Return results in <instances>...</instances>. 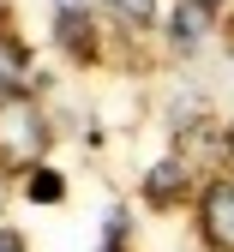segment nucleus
<instances>
[{
	"instance_id": "f03ea898",
	"label": "nucleus",
	"mask_w": 234,
	"mask_h": 252,
	"mask_svg": "<svg viewBox=\"0 0 234 252\" xmlns=\"http://www.w3.org/2000/svg\"><path fill=\"white\" fill-rule=\"evenodd\" d=\"M54 42L72 60H96V24H90V12L72 6V0H60L54 6Z\"/></svg>"
},
{
	"instance_id": "20e7f679",
	"label": "nucleus",
	"mask_w": 234,
	"mask_h": 252,
	"mask_svg": "<svg viewBox=\"0 0 234 252\" xmlns=\"http://www.w3.org/2000/svg\"><path fill=\"white\" fill-rule=\"evenodd\" d=\"M186 186H192V162H186V156H162V162L144 174V198L150 204H174Z\"/></svg>"
},
{
	"instance_id": "f257e3e1",
	"label": "nucleus",
	"mask_w": 234,
	"mask_h": 252,
	"mask_svg": "<svg viewBox=\"0 0 234 252\" xmlns=\"http://www.w3.org/2000/svg\"><path fill=\"white\" fill-rule=\"evenodd\" d=\"M42 150H48L42 108H30L24 96H0V162L6 168H30Z\"/></svg>"
},
{
	"instance_id": "39448f33",
	"label": "nucleus",
	"mask_w": 234,
	"mask_h": 252,
	"mask_svg": "<svg viewBox=\"0 0 234 252\" xmlns=\"http://www.w3.org/2000/svg\"><path fill=\"white\" fill-rule=\"evenodd\" d=\"M210 12H216L210 0H180V6H174V24H168L174 30V48H198V42H204L210 36Z\"/></svg>"
},
{
	"instance_id": "6e6552de",
	"label": "nucleus",
	"mask_w": 234,
	"mask_h": 252,
	"mask_svg": "<svg viewBox=\"0 0 234 252\" xmlns=\"http://www.w3.org/2000/svg\"><path fill=\"white\" fill-rule=\"evenodd\" d=\"M0 252H24V240H18L12 228H0Z\"/></svg>"
},
{
	"instance_id": "7ed1b4c3",
	"label": "nucleus",
	"mask_w": 234,
	"mask_h": 252,
	"mask_svg": "<svg viewBox=\"0 0 234 252\" xmlns=\"http://www.w3.org/2000/svg\"><path fill=\"white\" fill-rule=\"evenodd\" d=\"M204 240L222 246V252H234V186L228 180H216L204 192Z\"/></svg>"
},
{
	"instance_id": "423d86ee",
	"label": "nucleus",
	"mask_w": 234,
	"mask_h": 252,
	"mask_svg": "<svg viewBox=\"0 0 234 252\" xmlns=\"http://www.w3.org/2000/svg\"><path fill=\"white\" fill-rule=\"evenodd\" d=\"M120 24H156V0H102Z\"/></svg>"
},
{
	"instance_id": "0eeeda50",
	"label": "nucleus",
	"mask_w": 234,
	"mask_h": 252,
	"mask_svg": "<svg viewBox=\"0 0 234 252\" xmlns=\"http://www.w3.org/2000/svg\"><path fill=\"white\" fill-rule=\"evenodd\" d=\"M60 192H66V180H60V174H48V168L30 174V198H36V204H54Z\"/></svg>"
}]
</instances>
